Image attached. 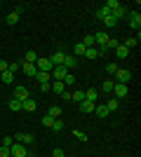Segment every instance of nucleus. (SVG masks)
<instances>
[{
    "instance_id": "obj_13",
    "label": "nucleus",
    "mask_w": 141,
    "mask_h": 157,
    "mask_svg": "<svg viewBox=\"0 0 141 157\" xmlns=\"http://www.w3.org/2000/svg\"><path fill=\"white\" fill-rule=\"evenodd\" d=\"M111 17H113V19H115V21H120V19H122V17H127V10H125V5H122V2H120V5L115 7L113 12H111Z\"/></svg>"
},
{
    "instance_id": "obj_47",
    "label": "nucleus",
    "mask_w": 141,
    "mask_h": 157,
    "mask_svg": "<svg viewBox=\"0 0 141 157\" xmlns=\"http://www.w3.org/2000/svg\"><path fill=\"white\" fill-rule=\"evenodd\" d=\"M10 157H12V155H10Z\"/></svg>"
},
{
    "instance_id": "obj_34",
    "label": "nucleus",
    "mask_w": 141,
    "mask_h": 157,
    "mask_svg": "<svg viewBox=\"0 0 141 157\" xmlns=\"http://www.w3.org/2000/svg\"><path fill=\"white\" fill-rule=\"evenodd\" d=\"M118 45H120V42H118V40H115V38H108V42H106V47H104V49H106V52H108V49H115V47H118Z\"/></svg>"
},
{
    "instance_id": "obj_27",
    "label": "nucleus",
    "mask_w": 141,
    "mask_h": 157,
    "mask_svg": "<svg viewBox=\"0 0 141 157\" xmlns=\"http://www.w3.org/2000/svg\"><path fill=\"white\" fill-rule=\"evenodd\" d=\"M71 101H78V103L85 101V89H75V92L71 94Z\"/></svg>"
},
{
    "instance_id": "obj_39",
    "label": "nucleus",
    "mask_w": 141,
    "mask_h": 157,
    "mask_svg": "<svg viewBox=\"0 0 141 157\" xmlns=\"http://www.w3.org/2000/svg\"><path fill=\"white\" fill-rule=\"evenodd\" d=\"M12 12L17 14V17H21V14L26 12V7H24V5H17V7H14V10H12Z\"/></svg>"
},
{
    "instance_id": "obj_43",
    "label": "nucleus",
    "mask_w": 141,
    "mask_h": 157,
    "mask_svg": "<svg viewBox=\"0 0 141 157\" xmlns=\"http://www.w3.org/2000/svg\"><path fill=\"white\" fill-rule=\"evenodd\" d=\"M7 66H10V61L0 59V73H5V71H7Z\"/></svg>"
},
{
    "instance_id": "obj_5",
    "label": "nucleus",
    "mask_w": 141,
    "mask_h": 157,
    "mask_svg": "<svg viewBox=\"0 0 141 157\" xmlns=\"http://www.w3.org/2000/svg\"><path fill=\"white\" fill-rule=\"evenodd\" d=\"M12 138L17 141V143H21V145H28V143H33V141H35L33 134H24V131H21V134H17V136H12Z\"/></svg>"
},
{
    "instance_id": "obj_31",
    "label": "nucleus",
    "mask_w": 141,
    "mask_h": 157,
    "mask_svg": "<svg viewBox=\"0 0 141 157\" xmlns=\"http://www.w3.org/2000/svg\"><path fill=\"white\" fill-rule=\"evenodd\" d=\"M108 108V113H113V110H118V98H108V103H104Z\"/></svg>"
},
{
    "instance_id": "obj_23",
    "label": "nucleus",
    "mask_w": 141,
    "mask_h": 157,
    "mask_svg": "<svg viewBox=\"0 0 141 157\" xmlns=\"http://www.w3.org/2000/svg\"><path fill=\"white\" fill-rule=\"evenodd\" d=\"M108 14H111V10H108L106 5H101L99 10H96V19H99V21H104V19L108 17Z\"/></svg>"
},
{
    "instance_id": "obj_28",
    "label": "nucleus",
    "mask_w": 141,
    "mask_h": 157,
    "mask_svg": "<svg viewBox=\"0 0 141 157\" xmlns=\"http://www.w3.org/2000/svg\"><path fill=\"white\" fill-rule=\"evenodd\" d=\"M7 26H17V24H19V17H17V14H14V12H10V14H7Z\"/></svg>"
},
{
    "instance_id": "obj_10",
    "label": "nucleus",
    "mask_w": 141,
    "mask_h": 157,
    "mask_svg": "<svg viewBox=\"0 0 141 157\" xmlns=\"http://www.w3.org/2000/svg\"><path fill=\"white\" fill-rule=\"evenodd\" d=\"M75 66H80L78 56H73V54H66V59H64V68H66V71H71V68H75Z\"/></svg>"
},
{
    "instance_id": "obj_9",
    "label": "nucleus",
    "mask_w": 141,
    "mask_h": 157,
    "mask_svg": "<svg viewBox=\"0 0 141 157\" xmlns=\"http://www.w3.org/2000/svg\"><path fill=\"white\" fill-rule=\"evenodd\" d=\"M21 71H24V75H28V78H35L38 68H35V63H26V61H21Z\"/></svg>"
},
{
    "instance_id": "obj_4",
    "label": "nucleus",
    "mask_w": 141,
    "mask_h": 157,
    "mask_svg": "<svg viewBox=\"0 0 141 157\" xmlns=\"http://www.w3.org/2000/svg\"><path fill=\"white\" fill-rule=\"evenodd\" d=\"M113 94H115V98H125L129 94V87L120 85V82H113Z\"/></svg>"
},
{
    "instance_id": "obj_12",
    "label": "nucleus",
    "mask_w": 141,
    "mask_h": 157,
    "mask_svg": "<svg viewBox=\"0 0 141 157\" xmlns=\"http://www.w3.org/2000/svg\"><path fill=\"white\" fill-rule=\"evenodd\" d=\"M49 89H52L54 94H59V96H61V94L66 92V85H64V82H59V80H52V82H49Z\"/></svg>"
},
{
    "instance_id": "obj_32",
    "label": "nucleus",
    "mask_w": 141,
    "mask_h": 157,
    "mask_svg": "<svg viewBox=\"0 0 141 157\" xmlns=\"http://www.w3.org/2000/svg\"><path fill=\"white\" fill-rule=\"evenodd\" d=\"M7 71L12 73V75H17V73L21 71V61H19V63H17V61H14V63H10V66H7Z\"/></svg>"
},
{
    "instance_id": "obj_3",
    "label": "nucleus",
    "mask_w": 141,
    "mask_h": 157,
    "mask_svg": "<svg viewBox=\"0 0 141 157\" xmlns=\"http://www.w3.org/2000/svg\"><path fill=\"white\" fill-rule=\"evenodd\" d=\"M10 155H12V157H28L31 152L26 150V145H21V143H17V141H14L12 148H10Z\"/></svg>"
},
{
    "instance_id": "obj_36",
    "label": "nucleus",
    "mask_w": 141,
    "mask_h": 157,
    "mask_svg": "<svg viewBox=\"0 0 141 157\" xmlns=\"http://www.w3.org/2000/svg\"><path fill=\"white\" fill-rule=\"evenodd\" d=\"M82 45L85 47H96L94 45V35H85V38H82Z\"/></svg>"
},
{
    "instance_id": "obj_15",
    "label": "nucleus",
    "mask_w": 141,
    "mask_h": 157,
    "mask_svg": "<svg viewBox=\"0 0 141 157\" xmlns=\"http://www.w3.org/2000/svg\"><path fill=\"white\" fill-rule=\"evenodd\" d=\"M35 82H38V85H42V82H52V75L45 73V71H38V73H35Z\"/></svg>"
},
{
    "instance_id": "obj_29",
    "label": "nucleus",
    "mask_w": 141,
    "mask_h": 157,
    "mask_svg": "<svg viewBox=\"0 0 141 157\" xmlns=\"http://www.w3.org/2000/svg\"><path fill=\"white\" fill-rule=\"evenodd\" d=\"M85 49H87V47L82 45V42H78V45L73 47V56H82V54H85Z\"/></svg>"
},
{
    "instance_id": "obj_46",
    "label": "nucleus",
    "mask_w": 141,
    "mask_h": 157,
    "mask_svg": "<svg viewBox=\"0 0 141 157\" xmlns=\"http://www.w3.org/2000/svg\"><path fill=\"white\" fill-rule=\"evenodd\" d=\"M28 157H33V155H28Z\"/></svg>"
},
{
    "instance_id": "obj_41",
    "label": "nucleus",
    "mask_w": 141,
    "mask_h": 157,
    "mask_svg": "<svg viewBox=\"0 0 141 157\" xmlns=\"http://www.w3.org/2000/svg\"><path fill=\"white\" fill-rule=\"evenodd\" d=\"M52 122H54V117H49V115L42 117V124H45V127H52Z\"/></svg>"
},
{
    "instance_id": "obj_11",
    "label": "nucleus",
    "mask_w": 141,
    "mask_h": 157,
    "mask_svg": "<svg viewBox=\"0 0 141 157\" xmlns=\"http://www.w3.org/2000/svg\"><path fill=\"white\" fill-rule=\"evenodd\" d=\"M108 42V33L106 31H99V33H94V45H101V47H106Z\"/></svg>"
},
{
    "instance_id": "obj_33",
    "label": "nucleus",
    "mask_w": 141,
    "mask_h": 157,
    "mask_svg": "<svg viewBox=\"0 0 141 157\" xmlns=\"http://www.w3.org/2000/svg\"><path fill=\"white\" fill-rule=\"evenodd\" d=\"M101 92H106V94H111V92H113V80H106V82L101 85Z\"/></svg>"
},
{
    "instance_id": "obj_45",
    "label": "nucleus",
    "mask_w": 141,
    "mask_h": 157,
    "mask_svg": "<svg viewBox=\"0 0 141 157\" xmlns=\"http://www.w3.org/2000/svg\"><path fill=\"white\" fill-rule=\"evenodd\" d=\"M52 157H66V155H64V150H61V148H54Z\"/></svg>"
},
{
    "instance_id": "obj_7",
    "label": "nucleus",
    "mask_w": 141,
    "mask_h": 157,
    "mask_svg": "<svg viewBox=\"0 0 141 157\" xmlns=\"http://www.w3.org/2000/svg\"><path fill=\"white\" fill-rule=\"evenodd\" d=\"M64 59H66V54H64V49H57V52L49 56V61H52V66H64Z\"/></svg>"
},
{
    "instance_id": "obj_30",
    "label": "nucleus",
    "mask_w": 141,
    "mask_h": 157,
    "mask_svg": "<svg viewBox=\"0 0 141 157\" xmlns=\"http://www.w3.org/2000/svg\"><path fill=\"white\" fill-rule=\"evenodd\" d=\"M24 61H26V63H35V61H38V54H35L33 49H31V52H26V56H24Z\"/></svg>"
},
{
    "instance_id": "obj_14",
    "label": "nucleus",
    "mask_w": 141,
    "mask_h": 157,
    "mask_svg": "<svg viewBox=\"0 0 141 157\" xmlns=\"http://www.w3.org/2000/svg\"><path fill=\"white\" fill-rule=\"evenodd\" d=\"M14 98H19V101H24V98H28V87L19 85L17 89H14Z\"/></svg>"
},
{
    "instance_id": "obj_24",
    "label": "nucleus",
    "mask_w": 141,
    "mask_h": 157,
    "mask_svg": "<svg viewBox=\"0 0 141 157\" xmlns=\"http://www.w3.org/2000/svg\"><path fill=\"white\" fill-rule=\"evenodd\" d=\"M49 129H52L54 134H61V131H64V120H61V117H59V120H54Z\"/></svg>"
},
{
    "instance_id": "obj_37",
    "label": "nucleus",
    "mask_w": 141,
    "mask_h": 157,
    "mask_svg": "<svg viewBox=\"0 0 141 157\" xmlns=\"http://www.w3.org/2000/svg\"><path fill=\"white\" fill-rule=\"evenodd\" d=\"M64 85H75V75L73 73H68L66 78H64Z\"/></svg>"
},
{
    "instance_id": "obj_42",
    "label": "nucleus",
    "mask_w": 141,
    "mask_h": 157,
    "mask_svg": "<svg viewBox=\"0 0 141 157\" xmlns=\"http://www.w3.org/2000/svg\"><path fill=\"white\" fill-rule=\"evenodd\" d=\"M0 157H10V148H5V145H0Z\"/></svg>"
},
{
    "instance_id": "obj_35",
    "label": "nucleus",
    "mask_w": 141,
    "mask_h": 157,
    "mask_svg": "<svg viewBox=\"0 0 141 157\" xmlns=\"http://www.w3.org/2000/svg\"><path fill=\"white\" fill-rule=\"evenodd\" d=\"M104 24H106V28H115V26H118V21H115L113 17H111V14H108L106 19H104Z\"/></svg>"
},
{
    "instance_id": "obj_40",
    "label": "nucleus",
    "mask_w": 141,
    "mask_h": 157,
    "mask_svg": "<svg viewBox=\"0 0 141 157\" xmlns=\"http://www.w3.org/2000/svg\"><path fill=\"white\" fill-rule=\"evenodd\" d=\"M12 143H14L12 136H5V138H2V145H5V148H12Z\"/></svg>"
},
{
    "instance_id": "obj_25",
    "label": "nucleus",
    "mask_w": 141,
    "mask_h": 157,
    "mask_svg": "<svg viewBox=\"0 0 141 157\" xmlns=\"http://www.w3.org/2000/svg\"><path fill=\"white\" fill-rule=\"evenodd\" d=\"M0 82H5V85H12V82H14V75H12L10 71L0 73Z\"/></svg>"
},
{
    "instance_id": "obj_18",
    "label": "nucleus",
    "mask_w": 141,
    "mask_h": 157,
    "mask_svg": "<svg viewBox=\"0 0 141 157\" xmlns=\"http://www.w3.org/2000/svg\"><path fill=\"white\" fill-rule=\"evenodd\" d=\"M94 113H96V117H108V108L104 103H96V105H94Z\"/></svg>"
},
{
    "instance_id": "obj_22",
    "label": "nucleus",
    "mask_w": 141,
    "mask_h": 157,
    "mask_svg": "<svg viewBox=\"0 0 141 157\" xmlns=\"http://www.w3.org/2000/svg\"><path fill=\"white\" fill-rule=\"evenodd\" d=\"M94 105H96V103H89V101H80V113H85V115H87V113H94Z\"/></svg>"
},
{
    "instance_id": "obj_17",
    "label": "nucleus",
    "mask_w": 141,
    "mask_h": 157,
    "mask_svg": "<svg viewBox=\"0 0 141 157\" xmlns=\"http://www.w3.org/2000/svg\"><path fill=\"white\" fill-rule=\"evenodd\" d=\"M7 108H10V110H14V113H19V110H21V101L12 96L10 101H7Z\"/></svg>"
},
{
    "instance_id": "obj_19",
    "label": "nucleus",
    "mask_w": 141,
    "mask_h": 157,
    "mask_svg": "<svg viewBox=\"0 0 141 157\" xmlns=\"http://www.w3.org/2000/svg\"><path fill=\"white\" fill-rule=\"evenodd\" d=\"M47 115H49V117H54V120H59L61 117V105H49V110H47Z\"/></svg>"
},
{
    "instance_id": "obj_6",
    "label": "nucleus",
    "mask_w": 141,
    "mask_h": 157,
    "mask_svg": "<svg viewBox=\"0 0 141 157\" xmlns=\"http://www.w3.org/2000/svg\"><path fill=\"white\" fill-rule=\"evenodd\" d=\"M35 68H38V71L49 73V71L54 68V66H52V61H49V59H42V56H38V61H35Z\"/></svg>"
},
{
    "instance_id": "obj_1",
    "label": "nucleus",
    "mask_w": 141,
    "mask_h": 157,
    "mask_svg": "<svg viewBox=\"0 0 141 157\" xmlns=\"http://www.w3.org/2000/svg\"><path fill=\"white\" fill-rule=\"evenodd\" d=\"M113 75H115L113 82H120V85H127L129 80H132V71H127V68H118Z\"/></svg>"
},
{
    "instance_id": "obj_2",
    "label": "nucleus",
    "mask_w": 141,
    "mask_h": 157,
    "mask_svg": "<svg viewBox=\"0 0 141 157\" xmlns=\"http://www.w3.org/2000/svg\"><path fill=\"white\" fill-rule=\"evenodd\" d=\"M127 19H129V28H134V31L139 33V28H141V14H139V10L127 12Z\"/></svg>"
},
{
    "instance_id": "obj_8",
    "label": "nucleus",
    "mask_w": 141,
    "mask_h": 157,
    "mask_svg": "<svg viewBox=\"0 0 141 157\" xmlns=\"http://www.w3.org/2000/svg\"><path fill=\"white\" fill-rule=\"evenodd\" d=\"M35 108H38V101H33V98H31V96L21 101V110H26V113H33Z\"/></svg>"
},
{
    "instance_id": "obj_38",
    "label": "nucleus",
    "mask_w": 141,
    "mask_h": 157,
    "mask_svg": "<svg viewBox=\"0 0 141 157\" xmlns=\"http://www.w3.org/2000/svg\"><path fill=\"white\" fill-rule=\"evenodd\" d=\"M73 136H75V138H80V141H87V134H85V131H80V129H75V131H73Z\"/></svg>"
},
{
    "instance_id": "obj_44",
    "label": "nucleus",
    "mask_w": 141,
    "mask_h": 157,
    "mask_svg": "<svg viewBox=\"0 0 141 157\" xmlns=\"http://www.w3.org/2000/svg\"><path fill=\"white\" fill-rule=\"evenodd\" d=\"M106 71H108V73H111V75H113V73H115V71H118V66H115V63H106Z\"/></svg>"
},
{
    "instance_id": "obj_21",
    "label": "nucleus",
    "mask_w": 141,
    "mask_h": 157,
    "mask_svg": "<svg viewBox=\"0 0 141 157\" xmlns=\"http://www.w3.org/2000/svg\"><path fill=\"white\" fill-rule=\"evenodd\" d=\"M127 54H129V49H127V47H122V42L115 47V56H118V59H127Z\"/></svg>"
},
{
    "instance_id": "obj_20",
    "label": "nucleus",
    "mask_w": 141,
    "mask_h": 157,
    "mask_svg": "<svg viewBox=\"0 0 141 157\" xmlns=\"http://www.w3.org/2000/svg\"><path fill=\"white\" fill-rule=\"evenodd\" d=\"M82 56H87V59H99V47H87Z\"/></svg>"
},
{
    "instance_id": "obj_26",
    "label": "nucleus",
    "mask_w": 141,
    "mask_h": 157,
    "mask_svg": "<svg viewBox=\"0 0 141 157\" xmlns=\"http://www.w3.org/2000/svg\"><path fill=\"white\" fill-rule=\"evenodd\" d=\"M136 45H139V35H136V38H127L122 42V47H127V49H134Z\"/></svg>"
},
{
    "instance_id": "obj_16",
    "label": "nucleus",
    "mask_w": 141,
    "mask_h": 157,
    "mask_svg": "<svg viewBox=\"0 0 141 157\" xmlns=\"http://www.w3.org/2000/svg\"><path fill=\"white\" fill-rule=\"evenodd\" d=\"M85 101L96 103V101H99V89H87V92H85Z\"/></svg>"
}]
</instances>
